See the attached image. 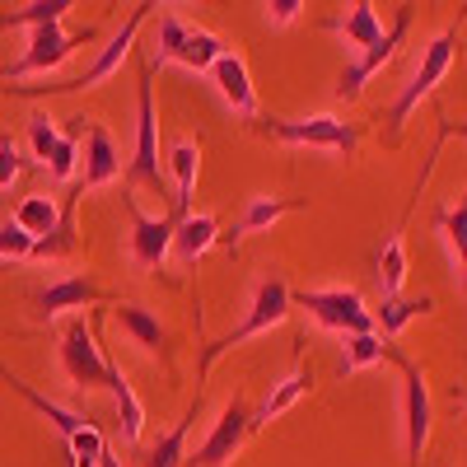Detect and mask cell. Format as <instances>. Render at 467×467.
Listing matches in <instances>:
<instances>
[{"label": "cell", "instance_id": "cell-1", "mask_svg": "<svg viewBox=\"0 0 467 467\" xmlns=\"http://www.w3.org/2000/svg\"><path fill=\"white\" fill-rule=\"evenodd\" d=\"M150 10H154V5H136V10L127 15V24L117 28V33L108 37V43L99 47V57L89 61V70L70 75V80H43V85H5V94H15V99H52V94H80V89H94V85L112 80V75L122 70L127 52L136 47V33H140V24L150 19Z\"/></svg>", "mask_w": 467, "mask_h": 467}, {"label": "cell", "instance_id": "cell-2", "mask_svg": "<svg viewBox=\"0 0 467 467\" xmlns=\"http://www.w3.org/2000/svg\"><path fill=\"white\" fill-rule=\"evenodd\" d=\"M453 47H458V28H444L440 37H431V43L420 47V61H416V70H411V80L402 85V94L393 99V108H388V117H383L388 145H398V140H402L407 117L420 108L425 94H435V85L449 75V66H453Z\"/></svg>", "mask_w": 467, "mask_h": 467}, {"label": "cell", "instance_id": "cell-3", "mask_svg": "<svg viewBox=\"0 0 467 467\" xmlns=\"http://www.w3.org/2000/svg\"><path fill=\"white\" fill-rule=\"evenodd\" d=\"M290 304H295V295H290V285H285L281 276H262L257 290H253V304H248L244 323L229 327L224 337H215V341L202 350V379L211 374V365L224 356V350L244 346V341H253V337H262V332H271V327H281V323L290 318Z\"/></svg>", "mask_w": 467, "mask_h": 467}, {"label": "cell", "instance_id": "cell-4", "mask_svg": "<svg viewBox=\"0 0 467 467\" xmlns=\"http://www.w3.org/2000/svg\"><path fill=\"white\" fill-rule=\"evenodd\" d=\"M257 131L295 145V150H337V154H356V127L341 122L332 112H314V117H257Z\"/></svg>", "mask_w": 467, "mask_h": 467}, {"label": "cell", "instance_id": "cell-5", "mask_svg": "<svg viewBox=\"0 0 467 467\" xmlns=\"http://www.w3.org/2000/svg\"><path fill=\"white\" fill-rule=\"evenodd\" d=\"M94 28H61V24H47V28H33V37H28V47H24V57L15 61V66H5L0 70V85H24L28 75H52V70H61L70 57H75V47H85V43H94Z\"/></svg>", "mask_w": 467, "mask_h": 467}, {"label": "cell", "instance_id": "cell-6", "mask_svg": "<svg viewBox=\"0 0 467 467\" xmlns=\"http://www.w3.org/2000/svg\"><path fill=\"white\" fill-rule=\"evenodd\" d=\"M150 61L136 80V150H131V164H127V182L131 187H154L164 197V164H160V117H154V89H150Z\"/></svg>", "mask_w": 467, "mask_h": 467}, {"label": "cell", "instance_id": "cell-7", "mask_svg": "<svg viewBox=\"0 0 467 467\" xmlns=\"http://www.w3.org/2000/svg\"><path fill=\"white\" fill-rule=\"evenodd\" d=\"M61 374L70 379L75 393H94V388H108L112 379V360L94 346V327L75 314L66 327H61Z\"/></svg>", "mask_w": 467, "mask_h": 467}, {"label": "cell", "instance_id": "cell-8", "mask_svg": "<svg viewBox=\"0 0 467 467\" xmlns=\"http://www.w3.org/2000/svg\"><path fill=\"white\" fill-rule=\"evenodd\" d=\"M299 308L314 314L318 327L327 332H341V337H360V332H374V308L365 304L360 290L350 285H332V290H299L295 295Z\"/></svg>", "mask_w": 467, "mask_h": 467}, {"label": "cell", "instance_id": "cell-9", "mask_svg": "<svg viewBox=\"0 0 467 467\" xmlns=\"http://www.w3.org/2000/svg\"><path fill=\"white\" fill-rule=\"evenodd\" d=\"M122 206L131 215V239H127V257L136 271H160L173 253V234H178V220L173 215H145L136 192L127 187L122 192Z\"/></svg>", "mask_w": 467, "mask_h": 467}, {"label": "cell", "instance_id": "cell-10", "mask_svg": "<svg viewBox=\"0 0 467 467\" xmlns=\"http://www.w3.org/2000/svg\"><path fill=\"white\" fill-rule=\"evenodd\" d=\"M257 431V411L244 402V398H229L220 420L211 425V435L202 440L197 453H187V467H224L234 453L248 444V435Z\"/></svg>", "mask_w": 467, "mask_h": 467}, {"label": "cell", "instance_id": "cell-11", "mask_svg": "<svg viewBox=\"0 0 467 467\" xmlns=\"http://www.w3.org/2000/svg\"><path fill=\"white\" fill-rule=\"evenodd\" d=\"M402 365V435H407V467H420V453L431 444V388L416 360H407L402 350L393 356Z\"/></svg>", "mask_w": 467, "mask_h": 467}, {"label": "cell", "instance_id": "cell-12", "mask_svg": "<svg viewBox=\"0 0 467 467\" xmlns=\"http://www.w3.org/2000/svg\"><path fill=\"white\" fill-rule=\"evenodd\" d=\"M407 28H411V5H398V19H393V28H388L374 47H365L356 61H350L346 70H341V80H337V99H360V89L374 80V75L398 57V47L407 43Z\"/></svg>", "mask_w": 467, "mask_h": 467}, {"label": "cell", "instance_id": "cell-13", "mask_svg": "<svg viewBox=\"0 0 467 467\" xmlns=\"http://www.w3.org/2000/svg\"><path fill=\"white\" fill-rule=\"evenodd\" d=\"M103 299H108V290L99 281H89V276H61V281H52V285H43L33 295V314L43 323H52L61 314H75V308H89V304H103Z\"/></svg>", "mask_w": 467, "mask_h": 467}, {"label": "cell", "instance_id": "cell-14", "mask_svg": "<svg viewBox=\"0 0 467 467\" xmlns=\"http://www.w3.org/2000/svg\"><path fill=\"white\" fill-rule=\"evenodd\" d=\"M117 173H122V154H117L112 131H108L103 122H89V117H85V178L75 182V187L89 197V192L108 187Z\"/></svg>", "mask_w": 467, "mask_h": 467}, {"label": "cell", "instance_id": "cell-15", "mask_svg": "<svg viewBox=\"0 0 467 467\" xmlns=\"http://www.w3.org/2000/svg\"><path fill=\"white\" fill-rule=\"evenodd\" d=\"M211 85H215V94L224 99V108H234L239 117L257 122V89H253L248 61H244L239 52H224V57L211 66Z\"/></svg>", "mask_w": 467, "mask_h": 467}, {"label": "cell", "instance_id": "cell-16", "mask_svg": "<svg viewBox=\"0 0 467 467\" xmlns=\"http://www.w3.org/2000/svg\"><path fill=\"white\" fill-rule=\"evenodd\" d=\"M169 173H173V220L192 215V192H197V173H202V145L197 140H173L169 145Z\"/></svg>", "mask_w": 467, "mask_h": 467}, {"label": "cell", "instance_id": "cell-17", "mask_svg": "<svg viewBox=\"0 0 467 467\" xmlns=\"http://www.w3.org/2000/svg\"><path fill=\"white\" fill-rule=\"evenodd\" d=\"M112 323L122 327L140 350H150V356H169V332H164L160 314H150L145 304H112Z\"/></svg>", "mask_w": 467, "mask_h": 467}, {"label": "cell", "instance_id": "cell-18", "mask_svg": "<svg viewBox=\"0 0 467 467\" xmlns=\"http://www.w3.org/2000/svg\"><path fill=\"white\" fill-rule=\"evenodd\" d=\"M290 211H304V202L299 197H253L248 206H244V215L234 220V229L229 234H220V239L229 244V248H239L248 234H257V229H271L281 215H290Z\"/></svg>", "mask_w": 467, "mask_h": 467}, {"label": "cell", "instance_id": "cell-19", "mask_svg": "<svg viewBox=\"0 0 467 467\" xmlns=\"http://www.w3.org/2000/svg\"><path fill=\"white\" fill-rule=\"evenodd\" d=\"M0 379H5V383L15 388V393H19L28 407H37V411H43V416L52 420V431H57L61 440H75V435L85 431V425H94V420H89V416H80V411H70V407H57V402H47L43 393H37V388H28L19 374H10V365H5V360H0Z\"/></svg>", "mask_w": 467, "mask_h": 467}, {"label": "cell", "instance_id": "cell-20", "mask_svg": "<svg viewBox=\"0 0 467 467\" xmlns=\"http://www.w3.org/2000/svg\"><path fill=\"white\" fill-rule=\"evenodd\" d=\"M197 416H202V393L187 402L182 420L173 425L169 435H160V440L150 444V453H145L140 467H187V435H192V425H197Z\"/></svg>", "mask_w": 467, "mask_h": 467}, {"label": "cell", "instance_id": "cell-21", "mask_svg": "<svg viewBox=\"0 0 467 467\" xmlns=\"http://www.w3.org/2000/svg\"><path fill=\"white\" fill-rule=\"evenodd\" d=\"M108 393H112V407H117V431H122V444H140L145 435V407L136 398L131 379L112 365V379H108Z\"/></svg>", "mask_w": 467, "mask_h": 467}, {"label": "cell", "instance_id": "cell-22", "mask_svg": "<svg viewBox=\"0 0 467 467\" xmlns=\"http://www.w3.org/2000/svg\"><path fill=\"white\" fill-rule=\"evenodd\" d=\"M337 33H341V43L360 57L365 47L379 43L388 28H383V19H379V10L369 5V0H356V5H346V15L337 19Z\"/></svg>", "mask_w": 467, "mask_h": 467}, {"label": "cell", "instance_id": "cell-23", "mask_svg": "<svg viewBox=\"0 0 467 467\" xmlns=\"http://www.w3.org/2000/svg\"><path fill=\"white\" fill-rule=\"evenodd\" d=\"M33 244H43V239H52L57 234V224H61V206H57V197H47V192H28V197L15 206V215H10Z\"/></svg>", "mask_w": 467, "mask_h": 467}, {"label": "cell", "instance_id": "cell-24", "mask_svg": "<svg viewBox=\"0 0 467 467\" xmlns=\"http://www.w3.org/2000/svg\"><path fill=\"white\" fill-rule=\"evenodd\" d=\"M211 244H220V220L215 215H187V220H178V234H173V253H178V262L182 266H197V257L211 248Z\"/></svg>", "mask_w": 467, "mask_h": 467}, {"label": "cell", "instance_id": "cell-25", "mask_svg": "<svg viewBox=\"0 0 467 467\" xmlns=\"http://www.w3.org/2000/svg\"><path fill=\"white\" fill-rule=\"evenodd\" d=\"M435 308V299L431 295H416V299H383L379 308H374V332L383 337V341H393V337H402V327L411 323V318H420V314H431Z\"/></svg>", "mask_w": 467, "mask_h": 467}, {"label": "cell", "instance_id": "cell-26", "mask_svg": "<svg viewBox=\"0 0 467 467\" xmlns=\"http://www.w3.org/2000/svg\"><path fill=\"white\" fill-rule=\"evenodd\" d=\"M435 229L444 234V244H449V253H453V276H458V290L467 295V197H462L458 206L440 211V215H435Z\"/></svg>", "mask_w": 467, "mask_h": 467}, {"label": "cell", "instance_id": "cell-27", "mask_svg": "<svg viewBox=\"0 0 467 467\" xmlns=\"http://www.w3.org/2000/svg\"><path fill=\"white\" fill-rule=\"evenodd\" d=\"M398 356V346L393 341H383L379 332H360V337H346V346H341V374H360V369H369V365H379V360H393Z\"/></svg>", "mask_w": 467, "mask_h": 467}, {"label": "cell", "instance_id": "cell-28", "mask_svg": "<svg viewBox=\"0 0 467 467\" xmlns=\"http://www.w3.org/2000/svg\"><path fill=\"white\" fill-rule=\"evenodd\" d=\"M224 52H229V47H224V37H220V33H211V28H192V33L182 37V47H178L173 66H187V70H197V75H211V66H215Z\"/></svg>", "mask_w": 467, "mask_h": 467}, {"label": "cell", "instance_id": "cell-29", "mask_svg": "<svg viewBox=\"0 0 467 467\" xmlns=\"http://www.w3.org/2000/svg\"><path fill=\"white\" fill-rule=\"evenodd\" d=\"M308 393H314V369H295L290 379L271 383V393H266V402H262V411H257V425H262V420L285 416V411H290L295 402H304Z\"/></svg>", "mask_w": 467, "mask_h": 467}, {"label": "cell", "instance_id": "cell-30", "mask_svg": "<svg viewBox=\"0 0 467 467\" xmlns=\"http://www.w3.org/2000/svg\"><path fill=\"white\" fill-rule=\"evenodd\" d=\"M402 285H407V239L393 234L379 253V290L383 299H402Z\"/></svg>", "mask_w": 467, "mask_h": 467}, {"label": "cell", "instance_id": "cell-31", "mask_svg": "<svg viewBox=\"0 0 467 467\" xmlns=\"http://www.w3.org/2000/svg\"><path fill=\"white\" fill-rule=\"evenodd\" d=\"M75 10V0H33V5H19V10H5L0 15V28H47V24H61L66 15Z\"/></svg>", "mask_w": 467, "mask_h": 467}, {"label": "cell", "instance_id": "cell-32", "mask_svg": "<svg viewBox=\"0 0 467 467\" xmlns=\"http://www.w3.org/2000/svg\"><path fill=\"white\" fill-rule=\"evenodd\" d=\"M192 33V24L182 15H160V28H154V47H150V70L154 66H173L182 37Z\"/></svg>", "mask_w": 467, "mask_h": 467}, {"label": "cell", "instance_id": "cell-33", "mask_svg": "<svg viewBox=\"0 0 467 467\" xmlns=\"http://www.w3.org/2000/svg\"><path fill=\"white\" fill-rule=\"evenodd\" d=\"M70 122H75V131H66V136L57 140L52 160H47L52 182H70V178H75V164H80V131H85V117H70Z\"/></svg>", "mask_w": 467, "mask_h": 467}, {"label": "cell", "instance_id": "cell-34", "mask_svg": "<svg viewBox=\"0 0 467 467\" xmlns=\"http://www.w3.org/2000/svg\"><path fill=\"white\" fill-rule=\"evenodd\" d=\"M66 453H70V467H103L108 458V440L99 425H85L75 440H66Z\"/></svg>", "mask_w": 467, "mask_h": 467}, {"label": "cell", "instance_id": "cell-35", "mask_svg": "<svg viewBox=\"0 0 467 467\" xmlns=\"http://www.w3.org/2000/svg\"><path fill=\"white\" fill-rule=\"evenodd\" d=\"M57 140H61V131L52 127V117H47V112H33V117H28V145H33V160L43 164V169H47V160H52Z\"/></svg>", "mask_w": 467, "mask_h": 467}, {"label": "cell", "instance_id": "cell-36", "mask_svg": "<svg viewBox=\"0 0 467 467\" xmlns=\"http://www.w3.org/2000/svg\"><path fill=\"white\" fill-rule=\"evenodd\" d=\"M0 257H5V262H28V257H33V239H28L15 220L0 224Z\"/></svg>", "mask_w": 467, "mask_h": 467}, {"label": "cell", "instance_id": "cell-37", "mask_svg": "<svg viewBox=\"0 0 467 467\" xmlns=\"http://www.w3.org/2000/svg\"><path fill=\"white\" fill-rule=\"evenodd\" d=\"M28 169V160L19 154V145H15V136H0V192H10L15 182H19V173Z\"/></svg>", "mask_w": 467, "mask_h": 467}, {"label": "cell", "instance_id": "cell-38", "mask_svg": "<svg viewBox=\"0 0 467 467\" xmlns=\"http://www.w3.org/2000/svg\"><path fill=\"white\" fill-rule=\"evenodd\" d=\"M266 24H276V28H285V24H295L299 15H304V0H266Z\"/></svg>", "mask_w": 467, "mask_h": 467}]
</instances>
